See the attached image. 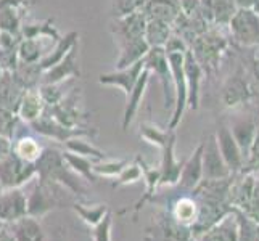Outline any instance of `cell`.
<instances>
[{"instance_id": "6da1fadb", "label": "cell", "mask_w": 259, "mask_h": 241, "mask_svg": "<svg viewBox=\"0 0 259 241\" xmlns=\"http://www.w3.org/2000/svg\"><path fill=\"white\" fill-rule=\"evenodd\" d=\"M37 167V178L42 182H55L63 185L73 195L85 196L87 186L85 180L79 177L63 158V151L57 148H44L40 158L35 163Z\"/></svg>"}, {"instance_id": "7a4b0ae2", "label": "cell", "mask_w": 259, "mask_h": 241, "mask_svg": "<svg viewBox=\"0 0 259 241\" xmlns=\"http://www.w3.org/2000/svg\"><path fill=\"white\" fill-rule=\"evenodd\" d=\"M229 45V35L224 34V28L209 26L203 34L193 39L189 49L193 53L195 60L201 65L204 74H206L218 71L222 55L226 53Z\"/></svg>"}, {"instance_id": "3957f363", "label": "cell", "mask_w": 259, "mask_h": 241, "mask_svg": "<svg viewBox=\"0 0 259 241\" xmlns=\"http://www.w3.org/2000/svg\"><path fill=\"white\" fill-rule=\"evenodd\" d=\"M227 31L232 40L242 47H259V13L253 8H237Z\"/></svg>"}, {"instance_id": "277c9868", "label": "cell", "mask_w": 259, "mask_h": 241, "mask_svg": "<svg viewBox=\"0 0 259 241\" xmlns=\"http://www.w3.org/2000/svg\"><path fill=\"white\" fill-rule=\"evenodd\" d=\"M145 68L158 77V82L163 90V102L164 110L174 108V82L172 73L169 68V61L166 50L163 47H150L148 53L145 55Z\"/></svg>"}, {"instance_id": "5b68a950", "label": "cell", "mask_w": 259, "mask_h": 241, "mask_svg": "<svg viewBox=\"0 0 259 241\" xmlns=\"http://www.w3.org/2000/svg\"><path fill=\"white\" fill-rule=\"evenodd\" d=\"M184 53L185 52H166L169 68L172 73L174 82V108L171 114L167 129L176 130L181 122L184 111L187 108V84H185V71H184Z\"/></svg>"}, {"instance_id": "8992f818", "label": "cell", "mask_w": 259, "mask_h": 241, "mask_svg": "<svg viewBox=\"0 0 259 241\" xmlns=\"http://www.w3.org/2000/svg\"><path fill=\"white\" fill-rule=\"evenodd\" d=\"M37 177V167L34 163H26L10 151L4 159H0V185L2 188H16L29 183Z\"/></svg>"}, {"instance_id": "52a82bcc", "label": "cell", "mask_w": 259, "mask_h": 241, "mask_svg": "<svg viewBox=\"0 0 259 241\" xmlns=\"http://www.w3.org/2000/svg\"><path fill=\"white\" fill-rule=\"evenodd\" d=\"M145 241H195L189 227L181 225L172 219L167 209L161 211L147 230Z\"/></svg>"}, {"instance_id": "ba28073f", "label": "cell", "mask_w": 259, "mask_h": 241, "mask_svg": "<svg viewBox=\"0 0 259 241\" xmlns=\"http://www.w3.org/2000/svg\"><path fill=\"white\" fill-rule=\"evenodd\" d=\"M145 26L147 18L142 13V10L129 13L126 16L114 18L111 23V34L116 45L121 47L124 43L145 39Z\"/></svg>"}, {"instance_id": "9c48e42d", "label": "cell", "mask_w": 259, "mask_h": 241, "mask_svg": "<svg viewBox=\"0 0 259 241\" xmlns=\"http://www.w3.org/2000/svg\"><path fill=\"white\" fill-rule=\"evenodd\" d=\"M253 97H254V87L246 79L242 69H238L234 76H230L227 79L221 93L222 103L230 110L243 108L246 103L251 102Z\"/></svg>"}, {"instance_id": "30bf717a", "label": "cell", "mask_w": 259, "mask_h": 241, "mask_svg": "<svg viewBox=\"0 0 259 241\" xmlns=\"http://www.w3.org/2000/svg\"><path fill=\"white\" fill-rule=\"evenodd\" d=\"M28 126L42 137L47 138H53L57 141H61L65 143L66 140L74 138V137H89V135H95V130H84L81 127H66L63 124H60L58 121H55L49 113L44 111V114L37 121H34Z\"/></svg>"}, {"instance_id": "8fae6325", "label": "cell", "mask_w": 259, "mask_h": 241, "mask_svg": "<svg viewBox=\"0 0 259 241\" xmlns=\"http://www.w3.org/2000/svg\"><path fill=\"white\" fill-rule=\"evenodd\" d=\"M214 135H216L219 151H221L222 158H224V161H226L230 174L232 175L240 174L243 171V167H245V158L242 155V151H240L237 141H235L234 135H232V132H230L227 124L219 122L216 132H214Z\"/></svg>"}, {"instance_id": "7c38bea8", "label": "cell", "mask_w": 259, "mask_h": 241, "mask_svg": "<svg viewBox=\"0 0 259 241\" xmlns=\"http://www.w3.org/2000/svg\"><path fill=\"white\" fill-rule=\"evenodd\" d=\"M28 216V195L23 186L16 188H4L0 193V220L4 224Z\"/></svg>"}, {"instance_id": "4fadbf2b", "label": "cell", "mask_w": 259, "mask_h": 241, "mask_svg": "<svg viewBox=\"0 0 259 241\" xmlns=\"http://www.w3.org/2000/svg\"><path fill=\"white\" fill-rule=\"evenodd\" d=\"M201 164H203V178H211L212 180V178H227L232 175L219 151L214 133H209L206 140L203 141Z\"/></svg>"}, {"instance_id": "5bb4252c", "label": "cell", "mask_w": 259, "mask_h": 241, "mask_svg": "<svg viewBox=\"0 0 259 241\" xmlns=\"http://www.w3.org/2000/svg\"><path fill=\"white\" fill-rule=\"evenodd\" d=\"M184 71H185V84H187V108L196 111L200 108L201 82H203L204 71L198 61L195 60L190 49L184 53Z\"/></svg>"}, {"instance_id": "9a60e30c", "label": "cell", "mask_w": 259, "mask_h": 241, "mask_svg": "<svg viewBox=\"0 0 259 241\" xmlns=\"http://www.w3.org/2000/svg\"><path fill=\"white\" fill-rule=\"evenodd\" d=\"M145 69V58L137 61L127 68L122 69H114L113 73H106L100 74L98 77V82L102 85H111V87H118L124 92V95H129L132 92V88L136 87L137 80L140 79V74L144 73Z\"/></svg>"}, {"instance_id": "2e32d148", "label": "cell", "mask_w": 259, "mask_h": 241, "mask_svg": "<svg viewBox=\"0 0 259 241\" xmlns=\"http://www.w3.org/2000/svg\"><path fill=\"white\" fill-rule=\"evenodd\" d=\"M77 52H79V47L76 43V45L66 53V57L63 60L58 61V63L55 66H52L50 69L44 71L40 77V84H57V82H65L69 77H81Z\"/></svg>"}, {"instance_id": "e0dca14e", "label": "cell", "mask_w": 259, "mask_h": 241, "mask_svg": "<svg viewBox=\"0 0 259 241\" xmlns=\"http://www.w3.org/2000/svg\"><path fill=\"white\" fill-rule=\"evenodd\" d=\"M163 155H161V163H159V186H176L179 182V177H181L182 171V164L177 158H176V130L171 133L167 143L161 148Z\"/></svg>"}, {"instance_id": "ac0fdd59", "label": "cell", "mask_w": 259, "mask_h": 241, "mask_svg": "<svg viewBox=\"0 0 259 241\" xmlns=\"http://www.w3.org/2000/svg\"><path fill=\"white\" fill-rule=\"evenodd\" d=\"M257 127H259V122L256 121L254 116H235L229 126L232 135H234L237 145L245 158V163L248 159L249 150L253 147Z\"/></svg>"}, {"instance_id": "d6986e66", "label": "cell", "mask_w": 259, "mask_h": 241, "mask_svg": "<svg viewBox=\"0 0 259 241\" xmlns=\"http://www.w3.org/2000/svg\"><path fill=\"white\" fill-rule=\"evenodd\" d=\"M136 161L142 167V178H144V182H145V193L132 204L131 209L126 208V209H122L119 214L132 211L134 216H137V214L142 211V208H144L147 203H153L156 190H158V186H159V178H161V174H159V166H150L140 156H137Z\"/></svg>"}, {"instance_id": "ffe728a7", "label": "cell", "mask_w": 259, "mask_h": 241, "mask_svg": "<svg viewBox=\"0 0 259 241\" xmlns=\"http://www.w3.org/2000/svg\"><path fill=\"white\" fill-rule=\"evenodd\" d=\"M201 153H203V141L193 150L190 158L182 164L181 177H179L177 186L181 191L192 193L196 185L203 180V164H201Z\"/></svg>"}, {"instance_id": "44dd1931", "label": "cell", "mask_w": 259, "mask_h": 241, "mask_svg": "<svg viewBox=\"0 0 259 241\" xmlns=\"http://www.w3.org/2000/svg\"><path fill=\"white\" fill-rule=\"evenodd\" d=\"M201 15L209 26L227 28L230 18L234 16L237 5L234 0H200Z\"/></svg>"}, {"instance_id": "7402d4cb", "label": "cell", "mask_w": 259, "mask_h": 241, "mask_svg": "<svg viewBox=\"0 0 259 241\" xmlns=\"http://www.w3.org/2000/svg\"><path fill=\"white\" fill-rule=\"evenodd\" d=\"M26 90L28 88L20 82L13 71H4L2 77H0V106L16 113L18 105Z\"/></svg>"}, {"instance_id": "603a6c76", "label": "cell", "mask_w": 259, "mask_h": 241, "mask_svg": "<svg viewBox=\"0 0 259 241\" xmlns=\"http://www.w3.org/2000/svg\"><path fill=\"white\" fill-rule=\"evenodd\" d=\"M166 206H167L166 208L167 212L171 214L176 222L189 228L193 225V222L196 219V212H198V203H196L192 193L182 191L172 203L166 204Z\"/></svg>"}, {"instance_id": "cb8c5ba5", "label": "cell", "mask_w": 259, "mask_h": 241, "mask_svg": "<svg viewBox=\"0 0 259 241\" xmlns=\"http://www.w3.org/2000/svg\"><path fill=\"white\" fill-rule=\"evenodd\" d=\"M46 108H47V105L39 92V87H34V88H28V90L23 93L21 102L18 105L16 114L21 122L31 124L40 118L44 111H46Z\"/></svg>"}, {"instance_id": "d4e9b609", "label": "cell", "mask_w": 259, "mask_h": 241, "mask_svg": "<svg viewBox=\"0 0 259 241\" xmlns=\"http://www.w3.org/2000/svg\"><path fill=\"white\" fill-rule=\"evenodd\" d=\"M142 13L147 20L164 21L172 26L181 13V0H145Z\"/></svg>"}, {"instance_id": "484cf974", "label": "cell", "mask_w": 259, "mask_h": 241, "mask_svg": "<svg viewBox=\"0 0 259 241\" xmlns=\"http://www.w3.org/2000/svg\"><path fill=\"white\" fill-rule=\"evenodd\" d=\"M195 241H238V225L234 209Z\"/></svg>"}, {"instance_id": "4316f807", "label": "cell", "mask_w": 259, "mask_h": 241, "mask_svg": "<svg viewBox=\"0 0 259 241\" xmlns=\"http://www.w3.org/2000/svg\"><path fill=\"white\" fill-rule=\"evenodd\" d=\"M15 241H44L46 233L37 217L24 216L12 224H7Z\"/></svg>"}, {"instance_id": "83f0119b", "label": "cell", "mask_w": 259, "mask_h": 241, "mask_svg": "<svg viewBox=\"0 0 259 241\" xmlns=\"http://www.w3.org/2000/svg\"><path fill=\"white\" fill-rule=\"evenodd\" d=\"M148 82H150V73L145 68L144 73L140 74V79L137 80L136 87H134L132 92L126 97V108H124V116H122V129L124 130H127V127L132 124L134 118H136V114L140 108L142 98H144V95L147 92Z\"/></svg>"}, {"instance_id": "f1b7e54d", "label": "cell", "mask_w": 259, "mask_h": 241, "mask_svg": "<svg viewBox=\"0 0 259 241\" xmlns=\"http://www.w3.org/2000/svg\"><path fill=\"white\" fill-rule=\"evenodd\" d=\"M77 37H79V34L76 31L68 32L65 37H60L55 45L52 47V50H49L47 55L39 61V66L42 69V73L50 69L52 66H55L58 61L63 60L66 57V53L77 43Z\"/></svg>"}, {"instance_id": "f546056e", "label": "cell", "mask_w": 259, "mask_h": 241, "mask_svg": "<svg viewBox=\"0 0 259 241\" xmlns=\"http://www.w3.org/2000/svg\"><path fill=\"white\" fill-rule=\"evenodd\" d=\"M12 151L18 156L21 158L26 163H37V159L40 158L44 147L39 143V140L32 137V135H20L15 137L12 140Z\"/></svg>"}, {"instance_id": "4dcf8cb0", "label": "cell", "mask_w": 259, "mask_h": 241, "mask_svg": "<svg viewBox=\"0 0 259 241\" xmlns=\"http://www.w3.org/2000/svg\"><path fill=\"white\" fill-rule=\"evenodd\" d=\"M71 208H73V211L77 214L79 217L82 219V222H85V224L89 227H95L97 224H100L102 219L108 214V206L103 203H97V204H85L82 201H74L73 204H71Z\"/></svg>"}, {"instance_id": "1f68e13d", "label": "cell", "mask_w": 259, "mask_h": 241, "mask_svg": "<svg viewBox=\"0 0 259 241\" xmlns=\"http://www.w3.org/2000/svg\"><path fill=\"white\" fill-rule=\"evenodd\" d=\"M174 32L172 26L167 24L164 21L158 20H147L145 26V40L150 47H163L166 45V42L169 40Z\"/></svg>"}, {"instance_id": "d6a6232c", "label": "cell", "mask_w": 259, "mask_h": 241, "mask_svg": "<svg viewBox=\"0 0 259 241\" xmlns=\"http://www.w3.org/2000/svg\"><path fill=\"white\" fill-rule=\"evenodd\" d=\"M63 158L68 163V166L71 167V171H74L79 177H82L85 182L94 183L98 180V177L92 171V164H94L92 159L74 155V153H69V151H66V150L63 151Z\"/></svg>"}, {"instance_id": "836d02e7", "label": "cell", "mask_w": 259, "mask_h": 241, "mask_svg": "<svg viewBox=\"0 0 259 241\" xmlns=\"http://www.w3.org/2000/svg\"><path fill=\"white\" fill-rule=\"evenodd\" d=\"M65 150L69 151V153L84 156V158H89L92 161H102V159L106 158L102 150H98L97 147H94L91 141L84 140V137H74V138L66 140L65 141Z\"/></svg>"}, {"instance_id": "e575fe53", "label": "cell", "mask_w": 259, "mask_h": 241, "mask_svg": "<svg viewBox=\"0 0 259 241\" xmlns=\"http://www.w3.org/2000/svg\"><path fill=\"white\" fill-rule=\"evenodd\" d=\"M21 16L18 13L16 5H2L0 7V31L13 35H21Z\"/></svg>"}, {"instance_id": "d590c367", "label": "cell", "mask_w": 259, "mask_h": 241, "mask_svg": "<svg viewBox=\"0 0 259 241\" xmlns=\"http://www.w3.org/2000/svg\"><path fill=\"white\" fill-rule=\"evenodd\" d=\"M234 214L238 225V241H259V222L238 209H234Z\"/></svg>"}, {"instance_id": "8d00e7d4", "label": "cell", "mask_w": 259, "mask_h": 241, "mask_svg": "<svg viewBox=\"0 0 259 241\" xmlns=\"http://www.w3.org/2000/svg\"><path fill=\"white\" fill-rule=\"evenodd\" d=\"M174 130L172 129H159L158 126H155V124H148V122H144L140 126V137L147 140L148 143L158 147L159 150H161L166 143L169 137H171V133Z\"/></svg>"}, {"instance_id": "74e56055", "label": "cell", "mask_w": 259, "mask_h": 241, "mask_svg": "<svg viewBox=\"0 0 259 241\" xmlns=\"http://www.w3.org/2000/svg\"><path fill=\"white\" fill-rule=\"evenodd\" d=\"M129 163L127 159H110V158H105L102 161H94L92 164V171L94 174L100 178V177H111L114 178L118 175L124 166Z\"/></svg>"}, {"instance_id": "f35d334b", "label": "cell", "mask_w": 259, "mask_h": 241, "mask_svg": "<svg viewBox=\"0 0 259 241\" xmlns=\"http://www.w3.org/2000/svg\"><path fill=\"white\" fill-rule=\"evenodd\" d=\"M21 121L15 111L0 106V135L8 138V140H13L16 137L18 124Z\"/></svg>"}, {"instance_id": "ab89813d", "label": "cell", "mask_w": 259, "mask_h": 241, "mask_svg": "<svg viewBox=\"0 0 259 241\" xmlns=\"http://www.w3.org/2000/svg\"><path fill=\"white\" fill-rule=\"evenodd\" d=\"M142 178V167L137 163H132V164H126L124 166L122 171L114 177V182H113V188H119V186L124 185H131V183H136Z\"/></svg>"}, {"instance_id": "60d3db41", "label": "cell", "mask_w": 259, "mask_h": 241, "mask_svg": "<svg viewBox=\"0 0 259 241\" xmlns=\"http://www.w3.org/2000/svg\"><path fill=\"white\" fill-rule=\"evenodd\" d=\"M61 84H63V82H57V84H39V92H40L44 102H46L47 106L58 105L65 98V92L61 90Z\"/></svg>"}, {"instance_id": "b9f144b4", "label": "cell", "mask_w": 259, "mask_h": 241, "mask_svg": "<svg viewBox=\"0 0 259 241\" xmlns=\"http://www.w3.org/2000/svg\"><path fill=\"white\" fill-rule=\"evenodd\" d=\"M144 4H145V0H113L111 12L114 18L126 16L129 13L142 10Z\"/></svg>"}, {"instance_id": "7bdbcfd3", "label": "cell", "mask_w": 259, "mask_h": 241, "mask_svg": "<svg viewBox=\"0 0 259 241\" xmlns=\"http://www.w3.org/2000/svg\"><path fill=\"white\" fill-rule=\"evenodd\" d=\"M111 227H113V219L111 212H108L102 219L100 224H97L92 231V239L94 241H111Z\"/></svg>"}, {"instance_id": "ee69618b", "label": "cell", "mask_w": 259, "mask_h": 241, "mask_svg": "<svg viewBox=\"0 0 259 241\" xmlns=\"http://www.w3.org/2000/svg\"><path fill=\"white\" fill-rule=\"evenodd\" d=\"M242 172H248V174H257L259 172V127H257L253 147H251V150H249V155H248V159H246Z\"/></svg>"}, {"instance_id": "f6af8a7d", "label": "cell", "mask_w": 259, "mask_h": 241, "mask_svg": "<svg viewBox=\"0 0 259 241\" xmlns=\"http://www.w3.org/2000/svg\"><path fill=\"white\" fill-rule=\"evenodd\" d=\"M245 214L259 222V178L257 177H256V183H254V188H253L251 200H249V204H248Z\"/></svg>"}, {"instance_id": "bcb514c9", "label": "cell", "mask_w": 259, "mask_h": 241, "mask_svg": "<svg viewBox=\"0 0 259 241\" xmlns=\"http://www.w3.org/2000/svg\"><path fill=\"white\" fill-rule=\"evenodd\" d=\"M12 151V140L0 135V159H4Z\"/></svg>"}, {"instance_id": "7dc6e473", "label": "cell", "mask_w": 259, "mask_h": 241, "mask_svg": "<svg viewBox=\"0 0 259 241\" xmlns=\"http://www.w3.org/2000/svg\"><path fill=\"white\" fill-rule=\"evenodd\" d=\"M251 76H253V80L256 87L259 88V57L256 55L251 61Z\"/></svg>"}, {"instance_id": "c3c4849f", "label": "cell", "mask_w": 259, "mask_h": 241, "mask_svg": "<svg viewBox=\"0 0 259 241\" xmlns=\"http://www.w3.org/2000/svg\"><path fill=\"white\" fill-rule=\"evenodd\" d=\"M0 241H15V238L10 233V230H8L7 224H5V227L2 230H0Z\"/></svg>"}, {"instance_id": "681fc988", "label": "cell", "mask_w": 259, "mask_h": 241, "mask_svg": "<svg viewBox=\"0 0 259 241\" xmlns=\"http://www.w3.org/2000/svg\"><path fill=\"white\" fill-rule=\"evenodd\" d=\"M237 8H253L254 0H234Z\"/></svg>"}, {"instance_id": "f907efd6", "label": "cell", "mask_w": 259, "mask_h": 241, "mask_svg": "<svg viewBox=\"0 0 259 241\" xmlns=\"http://www.w3.org/2000/svg\"><path fill=\"white\" fill-rule=\"evenodd\" d=\"M253 10L256 13H259V0H254V5H253Z\"/></svg>"}, {"instance_id": "816d5d0a", "label": "cell", "mask_w": 259, "mask_h": 241, "mask_svg": "<svg viewBox=\"0 0 259 241\" xmlns=\"http://www.w3.org/2000/svg\"><path fill=\"white\" fill-rule=\"evenodd\" d=\"M2 74H4V68H2V65H0V77H2Z\"/></svg>"}, {"instance_id": "f5cc1de1", "label": "cell", "mask_w": 259, "mask_h": 241, "mask_svg": "<svg viewBox=\"0 0 259 241\" xmlns=\"http://www.w3.org/2000/svg\"><path fill=\"white\" fill-rule=\"evenodd\" d=\"M4 227H5V224H4V222H2V220H0V230H2Z\"/></svg>"}, {"instance_id": "db71d44e", "label": "cell", "mask_w": 259, "mask_h": 241, "mask_svg": "<svg viewBox=\"0 0 259 241\" xmlns=\"http://www.w3.org/2000/svg\"><path fill=\"white\" fill-rule=\"evenodd\" d=\"M2 190H4V188H2V185H0V193H2Z\"/></svg>"}]
</instances>
